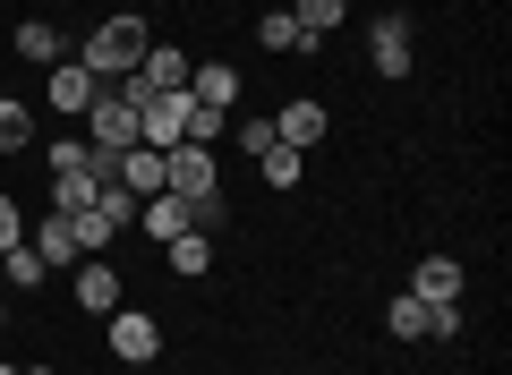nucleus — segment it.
Masks as SVG:
<instances>
[{
    "label": "nucleus",
    "instance_id": "f257e3e1",
    "mask_svg": "<svg viewBox=\"0 0 512 375\" xmlns=\"http://www.w3.org/2000/svg\"><path fill=\"white\" fill-rule=\"evenodd\" d=\"M146 43H154V35H146V18H128V9H120V18H103V26L86 35V52H77V60H86L103 86H120V77H137Z\"/></svg>",
    "mask_w": 512,
    "mask_h": 375
},
{
    "label": "nucleus",
    "instance_id": "f03ea898",
    "mask_svg": "<svg viewBox=\"0 0 512 375\" xmlns=\"http://www.w3.org/2000/svg\"><path fill=\"white\" fill-rule=\"evenodd\" d=\"M128 222H137V197H128V188H94V197L69 214V231H77V248H86V256H103Z\"/></svg>",
    "mask_w": 512,
    "mask_h": 375
},
{
    "label": "nucleus",
    "instance_id": "7ed1b4c3",
    "mask_svg": "<svg viewBox=\"0 0 512 375\" xmlns=\"http://www.w3.org/2000/svg\"><path fill=\"white\" fill-rule=\"evenodd\" d=\"M86 145L94 154H128V145H137V103H128L120 86H103L86 103Z\"/></svg>",
    "mask_w": 512,
    "mask_h": 375
},
{
    "label": "nucleus",
    "instance_id": "20e7f679",
    "mask_svg": "<svg viewBox=\"0 0 512 375\" xmlns=\"http://www.w3.org/2000/svg\"><path fill=\"white\" fill-rule=\"evenodd\" d=\"M163 188L171 197H222V154L214 145H171L163 154Z\"/></svg>",
    "mask_w": 512,
    "mask_h": 375
},
{
    "label": "nucleus",
    "instance_id": "39448f33",
    "mask_svg": "<svg viewBox=\"0 0 512 375\" xmlns=\"http://www.w3.org/2000/svg\"><path fill=\"white\" fill-rule=\"evenodd\" d=\"M111 358L120 367H154L163 358V324L137 316V307H111Z\"/></svg>",
    "mask_w": 512,
    "mask_h": 375
},
{
    "label": "nucleus",
    "instance_id": "423d86ee",
    "mask_svg": "<svg viewBox=\"0 0 512 375\" xmlns=\"http://www.w3.org/2000/svg\"><path fill=\"white\" fill-rule=\"evenodd\" d=\"M69 299H77V316H111V307H120V273H111L103 256H77L69 265Z\"/></svg>",
    "mask_w": 512,
    "mask_h": 375
},
{
    "label": "nucleus",
    "instance_id": "0eeeda50",
    "mask_svg": "<svg viewBox=\"0 0 512 375\" xmlns=\"http://www.w3.org/2000/svg\"><path fill=\"white\" fill-rule=\"evenodd\" d=\"M137 231H146L154 248H171L180 231H197V197H171V188H163V197H146V205H137Z\"/></svg>",
    "mask_w": 512,
    "mask_h": 375
},
{
    "label": "nucleus",
    "instance_id": "6e6552de",
    "mask_svg": "<svg viewBox=\"0 0 512 375\" xmlns=\"http://www.w3.org/2000/svg\"><path fill=\"white\" fill-rule=\"evenodd\" d=\"M325 128H333V111L316 103V94H299V103H282V111H274V145H291V154H308Z\"/></svg>",
    "mask_w": 512,
    "mask_h": 375
},
{
    "label": "nucleus",
    "instance_id": "1a4fd4ad",
    "mask_svg": "<svg viewBox=\"0 0 512 375\" xmlns=\"http://www.w3.org/2000/svg\"><path fill=\"white\" fill-rule=\"evenodd\" d=\"M367 52H376L384 77H410V60H419V52H410V18H402V9H384V18L367 26Z\"/></svg>",
    "mask_w": 512,
    "mask_h": 375
},
{
    "label": "nucleus",
    "instance_id": "9d476101",
    "mask_svg": "<svg viewBox=\"0 0 512 375\" xmlns=\"http://www.w3.org/2000/svg\"><path fill=\"white\" fill-rule=\"evenodd\" d=\"M43 94H52V111H69V120H86V103L103 94V77H94L86 60H52V86H43Z\"/></svg>",
    "mask_w": 512,
    "mask_h": 375
},
{
    "label": "nucleus",
    "instance_id": "9b49d317",
    "mask_svg": "<svg viewBox=\"0 0 512 375\" xmlns=\"http://www.w3.org/2000/svg\"><path fill=\"white\" fill-rule=\"evenodd\" d=\"M26 248H35L52 273H69L77 256H86V248H77V231H69V214H43V222H26Z\"/></svg>",
    "mask_w": 512,
    "mask_h": 375
},
{
    "label": "nucleus",
    "instance_id": "f8f14e48",
    "mask_svg": "<svg viewBox=\"0 0 512 375\" xmlns=\"http://www.w3.org/2000/svg\"><path fill=\"white\" fill-rule=\"evenodd\" d=\"M410 299H419V307H453V299H461V256H419Z\"/></svg>",
    "mask_w": 512,
    "mask_h": 375
},
{
    "label": "nucleus",
    "instance_id": "ddd939ff",
    "mask_svg": "<svg viewBox=\"0 0 512 375\" xmlns=\"http://www.w3.org/2000/svg\"><path fill=\"white\" fill-rule=\"evenodd\" d=\"M188 94H197L205 111H222V120H231V103H239V69H231V60H197V69H188Z\"/></svg>",
    "mask_w": 512,
    "mask_h": 375
},
{
    "label": "nucleus",
    "instance_id": "4468645a",
    "mask_svg": "<svg viewBox=\"0 0 512 375\" xmlns=\"http://www.w3.org/2000/svg\"><path fill=\"white\" fill-rule=\"evenodd\" d=\"M111 179H120V188H128L137 205H146V197H163V154H154V145H128Z\"/></svg>",
    "mask_w": 512,
    "mask_h": 375
},
{
    "label": "nucleus",
    "instance_id": "2eb2a0df",
    "mask_svg": "<svg viewBox=\"0 0 512 375\" xmlns=\"http://www.w3.org/2000/svg\"><path fill=\"white\" fill-rule=\"evenodd\" d=\"M256 43H265V52H291V60H316V52H325L316 35H299V26H291V9H265V18H256Z\"/></svg>",
    "mask_w": 512,
    "mask_h": 375
},
{
    "label": "nucleus",
    "instance_id": "dca6fc26",
    "mask_svg": "<svg viewBox=\"0 0 512 375\" xmlns=\"http://www.w3.org/2000/svg\"><path fill=\"white\" fill-rule=\"evenodd\" d=\"M18 60H26V69H52V60H69L60 26H52V18H26V26H18Z\"/></svg>",
    "mask_w": 512,
    "mask_h": 375
},
{
    "label": "nucleus",
    "instance_id": "f3484780",
    "mask_svg": "<svg viewBox=\"0 0 512 375\" xmlns=\"http://www.w3.org/2000/svg\"><path fill=\"white\" fill-rule=\"evenodd\" d=\"M342 18H350V0H291V26H299V35H316V43H325Z\"/></svg>",
    "mask_w": 512,
    "mask_h": 375
},
{
    "label": "nucleus",
    "instance_id": "a211bd4d",
    "mask_svg": "<svg viewBox=\"0 0 512 375\" xmlns=\"http://www.w3.org/2000/svg\"><path fill=\"white\" fill-rule=\"evenodd\" d=\"M0 273H9V290H18V299H26V290H43V282H52V265H43V256L26 248V239H18L9 256H0Z\"/></svg>",
    "mask_w": 512,
    "mask_h": 375
},
{
    "label": "nucleus",
    "instance_id": "6ab92c4d",
    "mask_svg": "<svg viewBox=\"0 0 512 375\" xmlns=\"http://www.w3.org/2000/svg\"><path fill=\"white\" fill-rule=\"evenodd\" d=\"M163 265H171V273H188V282H197V273L214 265V239H205V231H180V239H171V248H163Z\"/></svg>",
    "mask_w": 512,
    "mask_h": 375
},
{
    "label": "nucleus",
    "instance_id": "aec40b11",
    "mask_svg": "<svg viewBox=\"0 0 512 375\" xmlns=\"http://www.w3.org/2000/svg\"><path fill=\"white\" fill-rule=\"evenodd\" d=\"M26 145H35V111L18 94H0V154H26Z\"/></svg>",
    "mask_w": 512,
    "mask_h": 375
},
{
    "label": "nucleus",
    "instance_id": "412c9836",
    "mask_svg": "<svg viewBox=\"0 0 512 375\" xmlns=\"http://www.w3.org/2000/svg\"><path fill=\"white\" fill-rule=\"evenodd\" d=\"M384 333H393V341H427V307H419V299L402 290V299L384 307Z\"/></svg>",
    "mask_w": 512,
    "mask_h": 375
},
{
    "label": "nucleus",
    "instance_id": "4be33fe9",
    "mask_svg": "<svg viewBox=\"0 0 512 375\" xmlns=\"http://www.w3.org/2000/svg\"><path fill=\"white\" fill-rule=\"evenodd\" d=\"M256 171H265V188H299V154H291V145H274V154H256Z\"/></svg>",
    "mask_w": 512,
    "mask_h": 375
},
{
    "label": "nucleus",
    "instance_id": "5701e85b",
    "mask_svg": "<svg viewBox=\"0 0 512 375\" xmlns=\"http://www.w3.org/2000/svg\"><path fill=\"white\" fill-rule=\"evenodd\" d=\"M43 171H52V179L86 171V137H52V154H43Z\"/></svg>",
    "mask_w": 512,
    "mask_h": 375
},
{
    "label": "nucleus",
    "instance_id": "b1692460",
    "mask_svg": "<svg viewBox=\"0 0 512 375\" xmlns=\"http://www.w3.org/2000/svg\"><path fill=\"white\" fill-rule=\"evenodd\" d=\"M231 145H239L248 162H256V154H274V120H239V128H231Z\"/></svg>",
    "mask_w": 512,
    "mask_h": 375
},
{
    "label": "nucleus",
    "instance_id": "393cba45",
    "mask_svg": "<svg viewBox=\"0 0 512 375\" xmlns=\"http://www.w3.org/2000/svg\"><path fill=\"white\" fill-rule=\"evenodd\" d=\"M94 197V179L86 171H69V179H52V214H77V205Z\"/></svg>",
    "mask_w": 512,
    "mask_h": 375
},
{
    "label": "nucleus",
    "instance_id": "a878e982",
    "mask_svg": "<svg viewBox=\"0 0 512 375\" xmlns=\"http://www.w3.org/2000/svg\"><path fill=\"white\" fill-rule=\"evenodd\" d=\"M18 239H26V214H18V197H0V256L18 248Z\"/></svg>",
    "mask_w": 512,
    "mask_h": 375
},
{
    "label": "nucleus",
    "instance_id": "bb28decb",
    "mask_svg": "<svg viewBox=\"0 0 512 375\" xmlns=\"http://www.w3.org/2000/svg\"><path fill=\"white\" fill-rule=\"evenodd\" d=\"M461 333V299L453 307H427V341H453Z\"/></svg>",
    "mask_w": 512,
    "mask_h": 375
},
{
    "label": "nucleus",
    "instance_id": "cd10ccee",
    "mask_svg": "<svg viewBox=\"0 0 512 375\" xmlns=\"http://www.w3.org/2000/svg\"><path fill=\"white\" fill-rule=\"evenodd\" d=\"M18 375H60V367H43V358H35V367H18Z\"/></svg>",
    "mask_w": 512,
    "mask_h": 375
},
{
    "label": "nucleus",
    "instance_id": "c85d7f7f",
    "mask_svg": "<svg viewBox=\"0 0 512 375\" xmlns=\"http://www.w3.org/2000/svg\"><path fill=\"white\" fill-rule=\"evenodd\" d=\"M0 333H9V299H0Z\"/></svg>",
    "mask_w": 512,
    "mask_h": 375
},
{
    "label": "nucleus",
    "instance_id": "c756f323",
    "mask_svg": "<svg viewBox=\"0 0 512 375\" xmlns=\"http://www.w3.org/2000/svg\"><path fill=\"white\" fill-rule=\"evenodd\" d=\"M0 375H18V367H9V358H0Z\"/></svg>",
    "mask_w": 512,
    "mask_h": 375
}]
</instances>
